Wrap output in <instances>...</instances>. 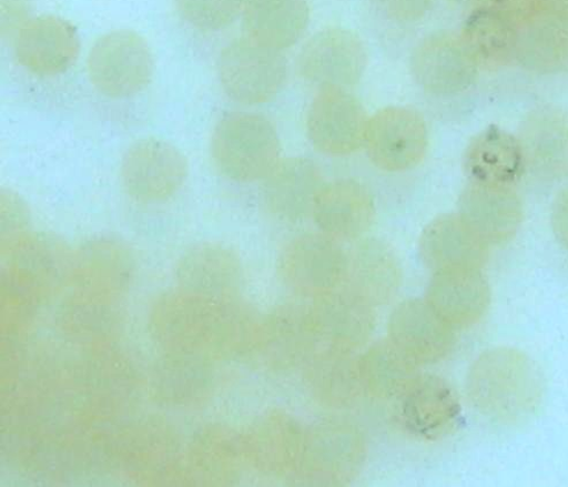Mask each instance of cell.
<instances>
[{
  "instance_id": "34",
  "label": "cell",
  "mask_w": 568,
  "mask_h": 487,
  "mask_svg": "<svg viewBox=\"0 0 568 487\" xmlns=\"http://www.w3.org/2000/svg\"><path fill=\"white\" fill-rule=\"evenodd\" d=\"M497 2L517 14H532L545 4L546 0H497Z\"/></svg>"
},
{
  "instance_id": "23",
  "label": "cell",
  "mask_w": 568,
  "mask_h": 487,
  "mask_svg": "<svg viewBox=\"0 0 568 487\" xmlns=\"http://www.w3.org/2000/svg\"><path fill=\"white\" fill-rule=\"evenodd\" d=\"M321 187V173L312 161L303 158L290 159L280 163L266 177L265 202L280 220L297 223L312 213Z\"/></svg>"
},
{
  "instance_id": "16",
  "label": "cell",
  "mask_w": 568,
  "mask_h": 487,
  "mask_svg": "<svg viewBox=\"0 0 568 487\" xmlns=\"http://www.w3.org/2000/svg\"><path fill=\"white\" fill-rule=\"evenodd\" d=\"M402 419L414 436L437 440L460 423L462 405L454 387L440 377L422 376L402 400Z\"/></svg>"
},
{
  "instance_id": "17",
  "label": "cell",
  "mask_w": 568,
  "mask_h": 487,
  "mask_svg": "<svg viewBox=\"0 0 568 487\" xmlns=\"http://www.w3.org/2000/svg\"><path fill=\"white\" fill-rule=\"evenodd\" d=\"M308 312L317 339L328 348L351 352L364 345L374 329L373 307L351 291L317 296Z\"/></svg>"
},
{
  "instance_id": "11",
  "label": "cell",
  "mask_w": 568,
  "mask_h": 487,
  "mask_svg": "<svg viewBox=\"0 0 568 487\" xmlns=\"http://www.w3.org/2000/svg\"><path fill=\"white\" fill-rule=\"evenodd\" d=\"M368 63L367 51L354 33L328 28L314 35L298 55V70L322 88H344L362 80Z\"/></svg>"
},
{
  "instance_id": "26",
  "label": "cell",
  "mask_w": 568,
  "mask_h": 487,
  "mask_svg": "<svg viewBox=\"0 0 568 487\" xmlns=\"http://www.w3.org/2000/svg\"><path fill=\"white\" fill-rule=\"evenodd\" d=\"M463 38L478 64L497 68L517 57L518 35L515 28L489 9H478L468 18Z\"/></svg>"
},
{
  "instance_id": "20",
  "label": "cell",
  "mask_w": 568,
  "mask_h": 487,
  "mask_svg": "<svg viewBox=\"0 0 568 487\" xmlns=\"http://www.w3.org/2000/svg\"><path fill=\"white\" fill-rule=\"evenodd\" d=\"M520 145L526 169L545 180L568 176V116L555 109L534 112L524 124Z\"/></svg>"
},
{
  "instance_id": "7",
  "label": "cell",
  "mask_w": 568,
  "mask_h": 487,
  "mask_svg": "<svg viewBox=\"0 0 568 487\" xmlns=\"http://www.w3.org/2000/svg\"><path fill=\"white\" fill-rule=\"evenodd\" d=\"M365 145L378 169L408 171L425 159L428 146L426 121L408 108L383 109L369 119Z\"/></svg>"
},
{
  "instance_id": "24",
  "label": "cell",
  "mask_w": 568,
  "mask_h": 487,
  "mask_svg": "<svg viewBox=\"0 0 568 487\" xmlns=\"http://www.w3.org/2000/svg\"><path fill=\"white\" fill-rule=\"evenodd\" d=\"M243 19L246 38L282 51L306 32L310 8L307 0H245Z\"/></svg>"
},
{
  "instance_id": "12",
  "label": "cell",
  "mask_w": 568,
  "mask_h": 487,
  "mask_svg": "<svg viewBox=\"0 0 568 487\" xmlns=\"http://www.w3.org/2000/svg\"><path fill=\"white\" fill-rule=\"evenodd\" d=\"M390 341L417 364L436 363L456 344L455 328L446 323L427 300L402 302L388 319Z\"/></svg>"
},
{
  "instance_id": "3",
  "label": "cell",
  "mask_w": 568,
  "mask_h": 487,
  "mask_svg": "<svg viewBox=\"0 0 568 487\" xmlns=\"http://www.w3.org/2000/svg\"><path fill=\"white\" fill-rule=\"evenodd\" d=\"M151 48L132 30H115L102 37L88 57V73L94 87L111 99L134 97L154 75Z\"/></svg>"
},
{
  "instance_id": "35",
  "label": "cell",
  "mask_w": 568,
  "mask_h": 487,
  "mask_svg": "<svg viewBox=\"0 0 568 487\" xmlns=\"http://www.w3.org/2000/svg\"><path fill=\"white\" fill-rule=\"evenodd\" d=\"M454 2H456L460 6H475L478 3H483L484 0H454Z\"/></svg>"
},
{
  "instance_id": "6",
  "label": "cell",
  "mask_w": 568,
  "mask_h": 487,
  "mask_svg": "<svg viewBox=\"0 0 568 487\" xmlns=\"http://www.w3.org/2000/svg\"><path fill=\"white\" fill-rule=\"evenodd\" d=\"M280 268L291 290L317 297L337 291L347 281L349 257L335 237L308 234L288 243Z\"/></svg>"
},
{
  "instance_id": "31",
  "label": "cell",
  "mask_w": 568,
  "mask_h": 487,
  "mask_svg": "<svg viewBox=\"0 0 568 487\" xmlns=\"http://www.w3.org/2000/svg\"><path fill=\"white\" fill-rule=\"evenodd\" d=\"M179 13L192 26L217 32L231 26L245 0H174Z\"/></svg>"
},
{
  "instance_id": "18",
  "label": "cell",
  "mask_w": 568,
  "mask_h": 487,
  "mask_svg": "<svg viewBox=\"0 0 568 487\" xmlns=\"http://www.w3.org/2000/svg\"><path fill=\"white\" fill-rule=\"evenodd\" d=\"M425 264L434 272L447 268H483L489 245L459 215L446 213L430 222L418 241Z\"/></svg>"
},
{
  "instance_id": "2",
  "label": "cell",
  "mask_w": 568,
  "mask_h": 487,
  "mask_svg": "<svg viewBox=\"0 0 568 487\" xmlns=\"http://www.w3.org/2000/svg\"><path fill=\"white\" fill-rule=\"evenodd\" d=\"M281 142L267 119L246 112L226 114L217 124L212 140L216 166L239 182L266 179L280 164Z\"/></svg>"
},
{
  "instance_id": "32",
  "label": "cell",
  "mask_w": 568,
  "mask_h": 487,
  "mask_svg": "<svg viewBox=\"0 0 568 487\" xmlns=\"http://www.w3.org/2000/svg\"><path fill=\"white\" fill-rule=\"evenodd\" d=\"M376 8L388 19L397 22H416L432 9L434 0H373Z\"/></svg>"
},
{
  "instance_id": "19",
  "label": "cell",
  "mask_w": 568,
  "mask_h": 487,
  "mask_svg": "<svg viewBox=\"0 0 568 487\" xmlns=\"http://www.w3.org/2000/svg\"><path fill=\"white\" fill-rule=\"evenodd\" d=\"M312 215L326 235L353 239L371 229L375 219V204L371 193L358 182L338 180L321 187Z\"/></svg>"
},
{
  "instance_id": "22",
  "label": "cell",
  "mask_w": 568,
  "mask_h": 487,
  "mask_svg": "<svg viewBox=\"0 0 568 487\" xmlns=\"http://www.w3.org/2000/svg\"><path fill=\"white\" fill-rule=\"evenodd\" d=\"M347 281L349 291L372 307L390 302L399 291L402 267L394 250L379 239L358 243Z\"/></svg>"
},
{
  "instance_id": "4",
  "label": "cell",
  "mask_w": 568,
  "mask_h": 487,
  "mask_svg": "<svg viewBox=\"0 0 568 487\" xmlns=\"http://www.w3.org/2000/svg\"><path fill=\"white\" fill-rule=\"evenodd\" d=\"M219 77L225 93L235 102L256 105L272 101L287 78V62L278 50L248 38L229 44L219 59Z\"/></svg>"
},
{
  "instance_id": "33",
  "label": "cell",
  "mask_w": 568,
  "mask_h": 487,
  "mask_svg": "<svg viewBox=\"0 0 568 487\" xmlns=\"http://www.w3.org/2000/svg\"><path fill=\"white\" fill-rule=\"evenodd\" d=\"M551 224L556 237L568 250V189L564 190L554 202Z\"/></svg>"
},
{
  "instance_id": "28",
  "label": "cell",
  "mask_w": 568,
  "mask_h": 487,
  "mask_svg": "<svg viewBox=\"0 0 568 487\" xmlns=\"http://www.w3.org/2000/svg\"><path fill=\"white\" fill-rule=\"evenodd\" d=\"M312 387L324 403L344 406L353 403L358 387H363L358 359L351 352L328 348L314 359L311 368Z\"/></svg>"
},
{
  "instance_id": "15",
  "label": "cell",
  "mask_w": 568,
  "mask_h": 487,
  "mask_svg": "<svg viewBox=\"0 0 568 487\" xmlns=\"http://www.w3.org/2000/svg\"><path fill=\"white\" fill-rule=\"evenodd\" d=\"M426 300L455 329L467 328L484 318L491 292L481 268H447L434 272Z\"/></svg>"
},
{
  "instance_id": "10",
  "label": "cell",
  "mask_w": 568,
  "mask_h": 487,
  "mask_svg": "<svg viewBox=\"0 0 568 487\" xmlns=\"http://www.w3.org/2000/svg\"><path fill=\"white\" fill-rule=\"evenodd\" d=\"M477 60L464 38L435 34L418 44L410 69L418 85L435 97L464 93L475 81Z\"/></svg>"
},
{
  "instance_id": "21",
  "label": "cell",
  "mask_w": 568,
  "mask_h": 487,
  "mask_svg": "<svg viewBox=\"0 0 568 487\" xmlns=\"http://www.w3.org/2000/svg\"><path fill=\"white\" fill-rule=\"evenodd\" d=\"M464 169L469 181L514 186L526 170L520 142L504 130L490 126L468 144Z\"/></svg>"
},
{
  "instance_id": "9",
  "label": "cell",
  "mask_w": 568,
  "mask_h": 487,
  "mask_svg": "<svg viewBox=\"0 0 568 487\" xmlns=\"http://www.w3.org/2000/svg\"><path fill=\"white\" fill-rule=\"evenodd\" d=\"M369 119L363 104L343 88H322L308 111V136L331 156H348L365 145Z\"/></svg>"
},
{
  "instance_id": "25",
  "label": "cell",
  "mask_w": 568,
  "mask_h": 487,
  "mask_svg": "<svg viewBox=\"0 0 568 487\" xmlns=\"http://www.w3.org/2000/svg\"><path fill=\"white\" fill-rule=\"evenodd\" d=\"M418 365L392 341L374 344L358 358L364 389L382 402H402L422 377Z\"/></svg>"
},
{
  "instance_id": "29",
  "label": "cell",
  "mask_w": 568,
  "mask_h": 487,
  "mask_svg": "<svg viewBox=\"0 0 568 487\" xmlns=\"http://www.w3.org/2000/svg\"><path fill=\"white\" fill-rule=\"evenodd\" d=\"M517 57L531 71L550 73L568 67V28L554 19L540 21L518 38Z\"/></svg>"
},
{
  "instance_id": "30",
  "label": "cell",
  "mask_w": 568,
  "mask_h": 487,
  "mask_svg": "<svg viewBox=\"0 0 568 487\" xmlns=\"http://www.w3.org/2000/svg\"><path fill=\"white\" fill-rule=\"evenodd\" d=\"M268 323L275 354L285 367L302 362L318 341L308 311L283 306Z\"/></svg>"
},
{
  "instance_id": "5",
  "label": "cell",
  "mask_w": 568,
  "mask_h": 487,
  "mask_svg": "<svg viewBox=\"0 0 568 487\" xmlns=\"http://www.w3.org/2000/svg\"><path fill=\"white\" fill-rule=\"evenodd\" d=\"M189 162L183 152L160 139H142L126 151L122 162L123 185L141 203H162L185 184Z\"/></svg>"
},
{
  "instance_id": "13",
  "label": "cell",
  "mask_w": 568,
  "mask_h": 487,
  "mask_svg": "<svg viewBox=\"0 0 568 487\" xmlns=\"http://www.w3.org/2000/svg\"><path fill=\"white\" fill-rule=\"evenodd\" d=\"M80 39L74 26L58 17L28 21L17 39L18 62L40 77L68 72L77 62Z\"/></svg>"
},
{
  "instance_id": "1",
  "label": "cell",
  "mask_w": 568,
  "mask_h": 487,
  "mask_svg": "<svg viewBox=\"0 0 568 487\" xmlns=\"http://www.w3.org/2000/svg\"><path fill=\"white\" fill-rule=\"evenodd\" d=\"M467 392L473 405L486 416L515 423L540 406L544 377L535 362L520 351L495 348L473 363Z\"/></svg>"
},
{
  "instance_id": "8",
  "label": "cell",
  "mask_w": 568,
  "mask_h": 487,
  "mask_svg": "<svg viewBox=\"0 0 568 487\" xmlns=\"http://www.w3.org/2000/svg\"><path fill=\"white\" fill-rule=\"evenodd\" d=\"M366 443L354 425L323 420L305 433L301 469L322 484H344L361 471Z\"/></svg>"
},
{
  "instance_id": "14",
  "label": "cell",
  "mask_w": 568,
  "mask_h": 487,
  "mask_svg": "<svg viewBox=\"0 0 568 487\" xmlns=\"http://www.w3.org/2000/svg\"><path fill=\"white\" fill-rule=\"evenodd\" d=\"M459 215L488 245H501L519 231L521 200L511 185L469 181L459 197Z\"/></svg>"
},
{
  "instance_id": "27",
  "label": "cell",
  "mask_w": 568,
  "mask_h": 487,
  "mask_svg": "<svg viewBox=\"0 0 568 487\" xmlns=\"http://www.w3.org/2000/svg\"><path fill=\"white\" fill-rule=\"evenodd\" d=\"M181 278L185 285L199 291L231 294L241 286L242 266L226 248L204 245L184 258Z\"/></svg>"
}]
</instances>
